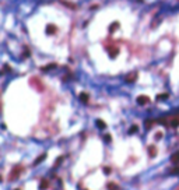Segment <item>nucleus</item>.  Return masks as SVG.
<instances>
[{"mask_svg": "<svg viewBox=\"0 0 179 190\" xmlns=\"http://www.w3.org/2000/svg\"><path fill=\"white\" fill-rule=\"evenodd\" d=\"M108 190H119V187H118V184L116 183H108Z\"/></svg>", "mask_w": 179, "mask_h": 190, "instance_id": "nucleus-9", "label": "nucleus"}, {"mask_svg": "<svg viewBox=\"0 0 179 190\" xmlns=\"http://www.w3.org/2000/svg\"><path fill=\"white\" fill-rule=\"evenodd\" d=\"M97 126H98V127H99V129H105V127H106L105 122H102L101 119H98V120H97Z\"/></svg>", "mask_w": 179, "mask_h": 190, "instance_id": "nucleus-11", "label": "nucleus"}, {"mask_svg": "<svg viewBox=\"0 0 179 190\" xmlns=\"http://www.w3.org/2000/svg\"><path fill=\"white\" fill-rule=\"evenodd\" d=\"M17 190H18V189H17Z\"/></svg>", "mask_w": 179, "mask_h": 190, "instance_id": "nucleus-22", "label": "nucleus"}, {"mask_svg": "<svg viewBox=\"0 0 179 190\" xmlns=\"http://www.w3.org/2000/svg\"><path fill=\"white\" fill-rule=\"evenodd\" d=\"M171 161L173 164H179V152H175L173 155L171 157Z\"/></svg>", "mask_w": 179, "mask_h": 190, "instance_id": "nucleus-6", "label": "nucleus"}, {"mask_svg": "<svg viewBox=\"0 0 179 190\" xmlns=\"http://www.w3.org/2000/svg\"><path fill=\"white\" fill-rule=\"evenodd\" d=\"M23 171H24V168H23L21 165H16L13 169H11L10 175H8V180H10V182H14V180H17V179L20 178V175L23 173Z\"/></svg>", "mask_w": 179, "mask_h": 190, "instance_id": "nucleus-1", "label": "nucleus"}, {"mask_svg": "<svg viewBox=\"0 0 179 190\" xmlns=\"http://www.w3.org/2000/svg\"><path fill=\"white\" fill-rule=\"evenodd\" d=\"M167 97H168L167 94H164V95H158V97H157V99H167Z\"/></svg>", "mask_w": 179, "mask_h": 190, "instance_id": "nucleus-18", "label": "nucleus"}, {"mask_svg": "<svg viewBox=\"0 0 179 190\" xmlns=\"http://www.w3.org/2000/svg\"><path fill=\"white\" fill-rule=\"evenodd\" d=\"M137 132V126H131L130 130H129V133H136Z\"/></svg>", "mask_w": 179, "mask_h": 190, "instance_id": "nucleus-17", "label": "nucleus"}, {"mask_svg": "<svg viewBox=\"0 0 179 190\" xmlns=\"http://www.w3.org/2000/svg\"><path fill=\"white\" fill-rule=\"evenodd\" d=\"M55 31H56V28H55L53 25H49V27H48V32H49V34L55 32Z\"/></svg>", "mask_w": 179, "mask_h": 190, "instance_id": "nucleus-14", "label": "nucleus"}, {"mask_svg": "<svg viewBox=\"0 0 179 190\" xmlns=\"http://www.w3.org/2000/svg\"><path fill=\"white\" fill-rule=\"evenodd\" d=\"M80 99H81L84 104H87V102H88V95H87L85 92H81V94H80Z\"/></svg>", "mask_w": 179, "mask_h": 190, "instance_id": "nucleus-7", "label": "nucleus"}, {"mask_svg": "<svg viewBox=\"0 0 179 190\" xmlns=\"http://www.w3.org/2000/svg\"><path fill=\"white\" fill-rule=\"evenodd\" d=\"M161 137H162V133H157V136H155V138H157V140H160Z\"/></svg>", "mask_w": 179, "mask_h": 190, "instance_id": "nucleus-19", "label": "nucleus"}, {"mask_svg": "<svg viewBox=\"0 0 179 190\" xmlns=\"http://www.w3.org/2000/svg\"><path fill=\"white\" fill-rule=\"evenodd\" d=\"M63 161V157H60V158H57V161H55V166H59L60 165V162Z\"/></svg>", "mask_w": 179, "mask_h": 190, "instance_id": "nucleus-16", "label": "nucleus"}, {"mask_svg": "<svg viewBox=\"0 0 179 190\" xmlns=\"http://www.w3.org/2000/svg\"><path fill=\"white\" fill-rule=\"evenodd\" d=\"M104 140H105L106 143H111L112 138H111V136H109V134H105V136H104Z\"/></svg>", "mask_w": 179, "mask_h": 190, "instance_id": "nucleus-15", "label": "nucleus"}, {"mask_svg": "<svg viewBox=\"0 0 179 190\" xmlns=\"http://www.w3.org/2000/svg\"><path fill=\"white\" fill-rule=\"evenodd\" d=\"M43 159H46V154H42V155H39V157L36 158L35 161H34V166H36V165H39Z\"/></svg>", "mask_w": 179, "mask_h": 190, "instance_id": "nucleus-4", "label": "nucleus"}, {"mask_svg": "<svg viewBox=\"0 0 179 190\" xmlns=\"http://www.w3.org/2000/svg\"><path fill=\"white\" fill-rule=\"evenodd\" d=\"M148 101H150V99H148V97H146V95H140V97H137V104L138 105H146Z\"/></svg>", "mask_w": 179, "mask_h": 190, "instance_id": "nucleus-2", "label": "nucleus"}, {"mask_svg": "<svg viewBox=\"0 0 179 190\" xmlns=\"http://www.w3.org/2000/svg\"><path fill=\"white\" fill-rule=\"evenodd\" d=\"M104 172L105 173H111V168H104Z\"/></svg>", "mask_w": 179, "mask_h": 190, "instance_id": "nucleus-20", "label": "nucleus"}, {"mask_svg": "<svg viewBox=\"0 0 179 190\" xmlns=\"http://www.w3.org/2000/svg\"><path fill=\"white\" fill-rule=\"evenodd\" d=\"M0 182H1V176H0Z\"/></svg>", "mask_w": 179, "mask_h": 190, "instance_id": "nucleus-21", "label": "nucleus"}, {"mask_svg": "<svg viewBox=\"0 0 179 190\" xmlns=\"http://www.w3.org/2000/svg\"><path fill=\"white\" fill-rule=\"evenodd\" d=\"M148 152H150V157H155V155H157V150H155L154 145H151V147L148 148Z\"/></svg>", "mask_w": 179, "mask_h": 190, "instance_id": "nucleus-8", "label": "nucleus"}, {"mask_svg": "<svg viewBox=\"0 0 179 190\" xmlns=\"http://www.w3.org/2000/svg\"><path fill=\"white\" fill-rule=\"evenodd\" d=\"M118 53H119V49H118V48H113V49L109 50V55H111V58H115Z\"/></svg>", "mask_w": 179, "mask_h": 190, "instance_id": "nucleus-10", "label": "nucleus"}, {"mask_svg": "<svg viewBox=\"0 0 179 190\" xmlns=\"http://www.w3.org/2000/svg\"><path fill=\"white\" fill-rule=\"evenodd\" d=\"M136 78H137V73H130L126 77V81L127 83H133V81H136Z\"/></svg>", "mask_w": 179, "mask_h": 190, "instance_id": "nucleus-3", "label": "nucleus"}, {"mask_svg": "<svg viewBox=\"0 0 179 190\" xmlns=\"http://www.w3.org/2000/svg\"><path fill=\"white\" fill-rule=\"evenodd\" d=\"M178 124H179V119H178V117H175V119H172V120H171V126H172V127H176Z\"/></svg>", "mask_w": 179, "mask_h": 190, "instance_id": "nucleus-12", "label": "nucleus"}, {"mask_svg": "<svg viewBox=\"0 0 179 190\" xmlns=\"http://www.w3.org/2000/svg\"><path fill=\"white\" fill-rule=\"evenodd\" d=\"M146 129H150V127H151V126H153V120H150V119H147L146 120Z\"/></svg>", "mask_w": 179, "mask_h": 190, "instance_id": "nucleus-13", "label": "nucleus"}, {"mask_svg": "<svg viewBox=\"0 0 179 190\" xmlns=\"http://www.w3.org/2000/svg\"><path fill=\"white\" fill-rule=\"evenodd\" d=\"M48 180H45V179H42L41 183H39V190H46L48 189Z\"/></svg>", "mask_w": 179, "mask_h": 190, "instance_id": "nucleus-5", "label": "nucleus"}]
</instances>
